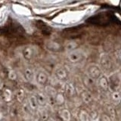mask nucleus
Returning a JSON list of instances; mask_svg holds the SVG:
<instances>
[{
	"label": "nucleus",
	"mask_w": 121,
	"mask_h": 121,
	"mask_svg": "<svg viewBox=\"0 0 121 121\" xmlns=\"http://www.w3.org/2000/svg\"><path fill=\"white\" fill-rule=\"evenodd\" d=\"M77 47L78 43L76 40H69L65 44V48L68 52L76 50V49H77Z\"/></svg>",
	"instance_id": "7ed1b4c3"
},
{
	"label": "nucleus",
	"mask_w": 121,
	"mask_h": 121,
	"mask_svg": "<svg viewBox=\"0 0 121 121\" xmlns=\"http://www.w3.org/2000/svg\"><path fill=\"white\" fill-rule=\"evenodd\" d=\"M101 64L105 68H109L111 65V60L107 56H103V58H101Z\"/></svg>",
	"instance_id": "39448f33"
},
{
	"label": "nucleus",
	"mask_w": 121,
	"mask_h": 121,
	"mask_svg": "<svg viewBox=\"0 0 121 121\" xmlns=\"http://www.w3.org/2000/svg\"><path fill=\"white\" fill-rule=\"evenodd\" d=\"M82 98L84 99V101L86 102V98H89V101H92V98H91V95L89 94V93H84L82 95Z\"/></svg>",
	"instance_id": "6e6552de"
},
{
	"label": "nucleus",
	"mask_w": 121,
	"mask_h": 121,
	"mask_svg": "<svg viewBox=\"0 0 121 121\" xmlns=\"http://www.w3.org/2000/svg\"><path fill=\"white\" fill-rule=\"evenodd\" d=\"M67 58L72 63H78L84 58V53L79 49H76L74 51L68 52Z\"/></svg>",
	"instance_id": "f257e3e1"
},
{
	"label": "nucleus",
	"mask_w": 121,
	"mask_h": 121,
	"mask_svg": "<svg viewBox=\"0 0 121 121\" xmlns=\"http://www.w3.org/2000/svg\"><path fill=\"white\" fill-rule=\"evenodd\" d=\"M99 85L102 87L103 89H106L108 87V82L106 77H99Z\"/></svg>",
	"instance_id": "423d86ee"
},
{
	"label": "nucleus",
	"mask_w": 121,
	"mask_h": 121,
	"mask_svg": "<svg viewBox=\"0 0 121 121\" xmlns=\"http://www.w3.org/2000/svg\"><path fill=\"white\" fill-rule=\"evenodd\" d=\"M86 72H87V74H88L89 77L94 79L100 77L101 70L96 64H90V65H89L86 69Z\"/></svg>",
	"instance_id": "f03ea898"
},
{
	"label": "nucleus",
	"mask_w": 121,
	"mask_h": 121,
	"mask_svg": "<svg viewBox=\"0 0 121 121\" xmlns=\"http://www.w3.org/2000/svg\"><path fill=\"white\" fill-rule=\"evenodd\" d=\"M118 56H119V58L121 59V50L118 51Z\"/></svg>",
	"instance_id": "1a4fd4ad"
},
{
	"label": "nucleus",
	"mask_w": 121,
	"mask_h": 121,
	"mask_svg": "<svg viewBox=\"0 0 121 121\" xmlns=\"http://www.w3.org/2000/svg\"><path fill=\"white\" fill-rule=\"evenodd\" d=\"M79 118H80L81 121H89V116L88 115V113L82 111L80 115H79Z\"/></svg>",
	"instance_id": "0eeeda50"
},
{
	"label": "nucleus",
	"mask_w": 121,
	"mask_h": 121,
	"mask_svg": "<svg viewBox=\"0 0 121 121\" xmlns=\"http://www.w3.org/2000/svg\"><path fill=\"white\" fill-rule=\"evenodd\" d=\"M57 75H58V77L60 79H65L67 77V73L66 70L64 69H62V68L58 70V71H57Z\"/></svg>",
	"instance_id": "20e7f679"
}]
</instances>
